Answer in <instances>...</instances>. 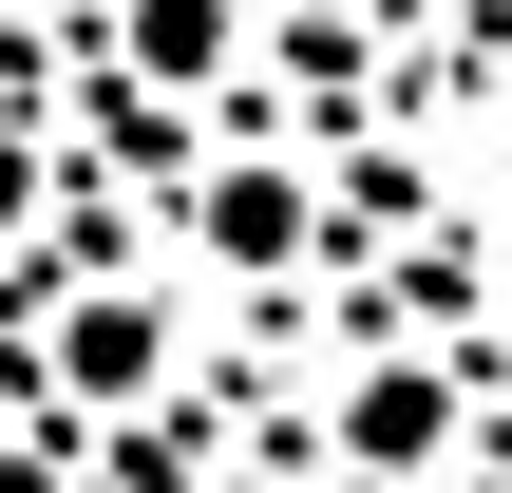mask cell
Masks as SVG:
<instances>
[{"label":"cell","instance_id":"cell-2","mask_svg":"<svg viewBox=\"0 0 512 493\" xmlns=\"http://www.w3.org/2000/svg\"><path fill=\"white\" fill-rule=\"evenodd\" d=\"M57 380H76V399H133V380H152V304H76Z\"/></svg>","mask_w":512,"mask_h":493},{"label":"cell","instance_id":"cell-1","mask_svg":"<svg viewBox=\"0 0 512 493\" xmlns=\"http://www.w3.org/2000/svg\"><path fill=\"white\" fill-rule=\"evenodd\" d=\"M209 247H228V266H285V247H304V190H285V171H228V190H209Z\"/></svg>","mask_w":512,"mask_h":493},{"label":"cell","instance_id":"cell-4","mask_svg":"<svg viewBox=\"0 0 512 493\" xmlns=\"http://www.w3.org/2000/svg\"><path fill=\"white\" fill-rule=\"evenodd\" d=\"M19 190H38V171H19V152H0V209H19Z\"/></svg>","mask_w":512,"mask_h":493},{"label":"cell","instance_id":"cell-3","mask_svg":"<svg viewBox=\"0 0 512 493\" xmlns=\"http://www.w3.org/2000/svg\"><path fill=\"white\" fill-rule=\"evenodd\" d=\"M342 437H361V456H437V380H361Z\"/></svg>","mask_w":512,"mask_h":493}]
</instances>
